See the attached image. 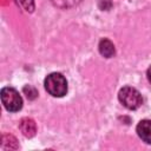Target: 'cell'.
Listing matches in <instances>:
<instances>
[{"label":"cell","mask_w":151,"mask_h":151,"mask_svg":"<svg viewBox=\"0 0 151 151\" xmlns=\"http://www.w3.org/2000/svg\"><path fill=\"white\" fill-rule=\"evenodd\" d=\"M45 88L53 97H64L67 93V81L61 73H51L45 78Z\"/></svg>","instance_id":"1"},{"label":"cell","mask_w":151,"mask_h":151,"mask_svg":"<svg viewBox=\"0 0 151 151\" xmlns=\"http://www.w3.org/2000/svg\"><path fill=\"white\" fill-rule=\"evenodd\" d=\"M118 99L129 110H137L143 104V98L140 93L131 86H125L120 88L118 93Z\"/></svg>","instance_id":"2"},{"label":"cell","mask_w":151,"mask_h":151,"mask_svg":"<svg viewBox=\"0 0 151 151\" xmlns=\"http://www.w3.org/2000/svg\"><path fill=\"white\" fill-rule=\"evenodd\" d=\"M1 101L9 112H17L22 107V99L19 92L13 87H4L1 90Z\"/></svg>","instance_id":"3"},{"label":"cell","mask_w":151,"mask_h":151,"mask_svg":"<svg viewBox=\"0 0 151 151\" xmlns=\"http://www.w3.org/2000/svg\"><path fill=\"white\" fill-rule=\"evenodd\" d=\"M19 129L20 131L22 132V134L27 138H32L35 136L37 133V125H35V122L31 118H22L19 123Z\"/></svg>","instance_id":"4"},{"label":"cell","mask_w":151,"mask_h":151,"mask_svg":"<svg viewBox=\"0 0 151 151\" xmlns=\"http://www.w3.org/2000/svg\"><path fill=\"white\" fill-rule=\"evenodd\" d=\"M137 133L143 142L151 144V120H140L137 125Z\"/></svg>","instance_id":"5"},{"label":"cell","mask_w":151,"mask_h":151,"mask_svg":"<svg viewBox=\"0 0 151 151\" xmlns=\"http://www.w3.org/2000/svg\"><path fill=\"white\" fill-rule=\"evenodd\" d=\"M98 47H99L100 54H101L103 57H105V58H111V57H113L114 53H116L113 42H112L111 40L106 39V38H104V39H101V40L99 41V46H98Z\"/></svg>","instance_id":"6"},{"label":"cell","mask_w":151,"mask_h":151,"mask_svg":"<svg viewBox=\"0 0 151 151\" xmlns=\"http://www.w3.org/2000/svg\"><path fill=\"white\" fill-rule=\"evenodd\" d=\"M1 146L5 150H17L19 147L18 140L13 134L4 133L1 137Z\"/></svg>","instance_id":"7"},{"label":"cell","mask_w":151,"mask_h":151,"mask_svg":"<svg viewBox=\"0 0 151 151\" xmlns=\"http://www.w3.org/2000/svg\"><path fill=\"white\" fill-rule=\"evenodd\" d=\"M54 6L59 8H71L77 6L81 0H51Z\"/></svg>","instance_id":"8"},{"label":"cell","mask_w":151,"mask_h":151,"mask_svg":"<svg viewBox=\"0 0 151 151\" xmlns=\"http://www.w3.org/2000/svg\"><path fill=\"white\" fill-rule=\"evenodd\" d=\"M24 93L26 94V97H27L28 99H34V98H37V96H38L37 90H35L34 87H32L31 85H26V86L24 87Z\"/></svg>","instance_id":"9"},{"label":"cell","mask_w":151,"mask_h":151,"mask_svg":"<svg viewBox=\"0 0 151 151\" xmlns=\"http://www.w3.org/2000/svg\"><path fill=\"white\" fill-rule=\"evenodd\" d=\"M20 1V4H21V6L24 7V9L26 11V12H33V9H34V0H19Z\"/></svg>","instance_id":"10"},{"label":"cell","mask_w":151,"mask_h":151,"mask_svg":"<svg viewBox=\"0 0 151 151\" xmlns=\"http://www.w3.org/2000/svg\"><path fill=\"white\" fill-rule=\"evenodd\" d=\"M146 74H147V79H149V81L151 83V66L147 68V72H146Z\"/></svg>","instance_id":"11"}]
</instances>
